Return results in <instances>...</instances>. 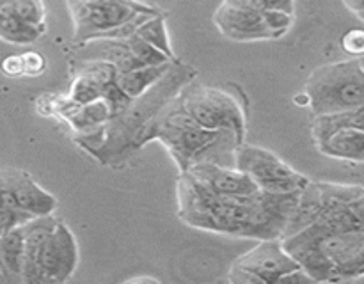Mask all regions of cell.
<instances>
[{
  "label": "cell",
  "instance_id": "cell-1",
  "mask_svg": "<svg viewBox=\"0 0 364 284\" xmlns=\"http://www.w3.org/2000/svg\"><path fill=\"white\" fill-rule=\"evenodd\" d=\"M364 195L338 201L302 229L279 238L313 283H348L364 273Z\"/></svg>",
  "mask_w": 364,
  "mask_h": 284
},
{
  "label": "cell",
  "instance_id": "cell-2",
  "mask_svg": "<svg viewBox=\"0 0 364 284\" xmlns=\"http://www.w3.org/2000/svg\"><path fill=\"white\" fill-rule=\"evenodd\" d=\"M301 192V190H299ZM299 192L215 194L185 173L176 181L178 217L191 227L238 238H281Z\"/></svg>",
  "mask_w": 364,
  "mask_h": 284
},
{
  "label": "cell",
  "instance_id": "cell-3",
  "mask_svg": "<svg viewBox=\"0 0 364 284\" xmlns=\"http://www.w3.org/2000/svg\"><path fill=\"white\" fill-rule=\"evenodd\" d=\"M151 138H159L166 146L180 173L205 162L233 167L235 148L244 142V138L231 130L199 126L178 106L174 98L146 123L139 137V146Z\"/></svg>",
  "mask_w": 364,
  "mask_h": 284
},
{
  "label": "cell",
  "instance_id": "cell-4",
  "mask_svg": "<svg viewBox=\"0 0 364 284\" xmlns=\"http://www.w3.org/2000/svg\"><path fill=\"white\" fill-rule=\"evenodd\" d=\"M20 283H66L78 266L75 234L53 213L34 217L20 226Z\"/></svg>",
  "mask_w": 364,
  "mask_h": 284
},
{
  "label": "cell",
  "instance_id": "cell-5",
  "mask_svg": "<svg viewBox=\"0 0 364 284\" xmlns=\"http://www.w3.org/2000/svg\"><path fill=\"white\" fill-rule=\"evenodd\" d=\"M306 94L313 114L345 112L364 106L363 57L326 64L306 80Z\"/></svg>",
  "mask_w": 364,
  "mask_h": 284
},
{
  "label": "cell",
  "instance_id": "cell-6",
  "mask_svg": "<svg viewBox=\"0 0 364 284\" xmlns=\"http://www.w3.org/2000/svg\"><path fill=\"white\" fill-rule=\"evenodd\" d=\"M75 27V43L116 39L121 27L141 14H164L139 0H66Z\"/></svg>",
  "mask_w": 364,
  "mask_h": 284
},
{
  "label": "cell",
  "instance_id": "cell-7",
  "mask_svg": "<svg viewBox=\"0 0 364 284\" xmlns=\"http://www.w3.org/2000/svg\"><path fill=\"white\" fill-rule=\"evenodd\" d=\"M55 208V195L39 187L31 174L20 169L0 170V236L34 217L53 213Z\"/></svg>",
  "mask_w": 364,
  "mask_h": 284
},
{
  "label": "cell",
  "instance_id": "cell-8",
  "mask_svg": "<svg viewBox=\"0 0 364 284\" xmlns=\"http://www.w3.org/2000/svg\"><path fill=\"white\" fill-rule=\"evenodd\" d=\"M181 110L199 126L210 130H231L245 138V116L237 99L223 89L187 85L174 98Z\"/></svg>",
  "mask_w": 364,
  "mask_h": 284
},
{
  "label": "cell",
  "instance_id": "cell-9",
  "mask_svg": "<svg viewBox=\"0 0 364 284\" xmlns=\"http://www.w3.org/2000/svg\"><path fill=\"white\" fill-rule=\"evenodd\" d=\"M311 138L322 155L361 163L364 156V106L315 116L311 121Z\"/></svg>",
  "mask_w": 364,
  "mask_h": 284
},
{
  "label": "cell",
  "instance_id": "cell-10",
  "mask_svg": "<svg viewBox=\"0 0 364 284\" xmlns=\"http://www.w3.org/2000/svg\"><path fill=\"white\" fill-rule=\"evenodd\" d=\"M233 167L247 174L256 187L270 194H291L309 183V178L295 170L279 155L255 144H238L233 151Z\"/></svg>",
  "mask_w": 364,
  "mask_h": 284
},
{
  "label": "cell",
  "instance_id": "cell-11",
  "mask_svg": "<svg viewBox=\"0 0 364 284\" xmlns=\"http://www.w3.org/2000/svg\"><path fill=\"white\" fill-rule=\"evenodd\" d=\"M213 23L220 34L233 41H274L290 32L295 23V14L283 11H252L220 2L213 13Z\"/></svg>",
  "mask_w": 364,
  "mask_h": 284
},
{
  "label": "cell",
  "instance_id": "cell-12",
  "mask_svg": "<svg viewBox=\"0 0 364 284\" xmlns=\"http://www.w3.org/2000/svg\"><path fill=\"white\" fill-rule=\"evenodd\" d=\"M299 268V263L284 251L279 238H270L259 240L256 247L237 258L228 279L235 284H274Z\"/></svg>",
  "mask_w": 364,
  "mask_h": 284
},
{
  "label": "cell",
  "instance_id": "cell-13",
  "mask_svg": "<svg viewBox=\"0 0 364 284\" xmlns=\"http://www.w3.org/2000/svg\"><path fill=\"white\" fill-rule=\"evenodd\" d=\"M46 32L43 0H0V39L11 45H31Z\"/></svg>",
  "mask_w": 364,
  "mask_h": 284
},
{
  "label": "cell",
  "instance_id": "cell-14",
  "mask_svg": "<svg viewBox=\"0 0 364 284\" xmlns=\"http://www.w3.org/2000/svg\"><path fill=\"white\" fill-rule=\"evenodd\" d=\"M169 70L171 64L167 62L162 64V66H149L142 67V70L128 71V73L117 75L116 85L127 98L137 99L141 98L142 94H146L160 78L166 77Z\"/></svg>",
  "mask_w": 364,
  "mask_h": 284
},
{
  "label": "cell",
  "instance_id": "cell-15",
  "mask_svg": "<svg viewBox=\"0 0 364 284\" xmlns=\"http://www.w3.org/2000/svg\"><path fill=\"white\" fill-rule=\"evenodd\" d=\"M223 2L252 11H283V13L295 14V0H223Z\"/></svg>",
  "mask_w": 364,
  "mask_h": 284
},
{
  "label": "cell",
  "instance_id": "cell-16",
  "mask_svg": "<svg viewBox=\"0 0 364 284\" xmlns=\"http://www.w3.org/2000/svg\"><path fill=\"white\" fill-rule=\"evenodd\" d=\"M21 70H23V77L36 78L39 75H43L46 67V59L39 52H28L21 53Z\"/></svg>",
  "mask_w": 364,
  "mask_h": 284
},
{
  "label": "cell",
  "instance_id": "cell-17",
  "mask_svg": "<svg viewBox=\"0 0 364 284\" xmlns=\"http://www.w3.org/2000/svg\"><path fill=\"white\" fill-rule=\"evenodd\" d=\"M341 48L352 57H363L364 53V32L361 28H352L341 38Z\"/></svg>",
  "mask_w": 364,
  "mask_h": 284
},
{
  "label": "cell",
  "instance_id": "cell-18",
  "mask_svg": "<svg viewBox=\"0 0 364 284\" xmlns=\"http://www.w3.org/2000/svg\"><path fill=\"white\" fill-rule=\"evenodd\" d=\"M0 70H2V73L9 78L23 77V70H21V57L7 55L6 59L0 62Z\"/></svg>",
  "mask_w": 364,
  "mask_h": 284
},
{
  "label": "cell",
  "instance_id": "cell-19",
  "mask_svg": "<svg viewBox=\"0 0 364 284\" xmlns=\"http://www.w3.org/2000/svg\"><path fill=\"white\" fill-rule=\"evenodd\" d=\"M343 4L359 20H364V0H343Z\"/></svg>",
  "mask_w": 364,
  "mask_h": 284
},
{
  "label": "cell",
  "instance_id": "cell-20",
  "mask_svg": "<svg viewBox=\"0 0 364 284\" xmlns=\"http://www.w3.org/2000/svg\"><path fill=\"white\" fill-rule=\"evenodd\" d=\"M124 283H148V284H151V283H155V284H159L160 280L159 279H155V277H149V275H141V277H130V279H127L124 280Z\"/></svg>",
  "mask_w": 364,
  "mask_h": 284
},
{
  "label": "cell",
  "instance_id": "cell-21",
  "mask_svg": "<svg viewBox=\"0 0 364 284\" xmlns=\"http://www.w3.org/2000/svg\"><path fill=\"white\" fill-rule=\"evenodd\" d=\"M294 102L297 103V105H301V106H308L309 105V96L306 94V92H301V94L295 96Z\"/></svg>",
  "mask_w": 364,
  "mask_h": 284
}]
</instances>
